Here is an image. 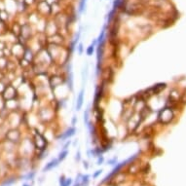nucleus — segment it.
Here are the masks:
<instances>
[{
  "label": "nucleus",
  "instance_id": "9d476101",
  "mask_svg": "<svg viewBox=\"0 0 186 186\" xmlns=\"http://www.w3.org/2000/svg\"><path fill=\"white\" fill-rule=\"evenodd\" d=\"M101 172H102L101 170H100V171H97V172H96V173L94 174V177H98V176H99V175H100V174L101 173Z\"/></svg>",
  "mask_w": 186,
  "mask_h": 186
},
{
  "label": "nucleus",
  "instance_id": "f3484780",
  "mask_svg": "<svg viewBox=\"0 0 186 186\" xmlns=\"http://www.w3.org/2000/svg\"><path fill=\"white\" fill-rule=\"evenodd\" d=\"M76 159H77V160H80V153H79V152H78V154L76 155Z\"/></svg>",
  "mask_w": 186,
  "mask_h": 186
},
{
  "label": "nucleus",
  "instance_id": "423d86ee",
  "mask_svg": "<svg viewBox=\"0 0 186 186\" xmlns=\"http://www.w3.org/2000/svg\"><path fill=\"white\" fill-rule=\"evenodd\" d=\"M67 154H68V151H67V150H63V151H62V152H61V153L59 154V157H58V160H59V162H60V161H62V160L64 159V158L66 157V155H67Z\"/></svg>",
  "mask_w": 186,
  "mask_h": 186
},
{
  "label": "nucleus",
  "instance_id": "ddd939ff",
  "mask_svg": "<svg viewBox=\"0 0 186 186\" xmlns=\"http://www.w3.org/2000/svg\"><path fill=\"white\" fill-rule=\"evenodd\" d=\"M82 53H83V45H82V44H80L79 45V54L81 55Z\"/></svg>",
  "mask_w": 186,
  "mask_h": 186
},
{
  "label": "nucleus",
  "instance_id": "9b49d317",
  "mask_svg": "<svg viewBox=\"0 0 186 186\" xmlns=\"http://www.w3.org/2000/svg\"><path fill=\"white\" fill-rule=\"evenodd\" d=\"M84 120H85V122L88 124L89 122H88V112H86L85 114H84Z\"/></svg>",
  "mask_w": 186,
  "mask_h": 186
},
{
  "label": "nucleus",
  "instance_id": "dca6fc26",
  "mask_svg": "<svg viewBox=\"0 0 186 186\" xmlns=\"http://www.w3.org/2000/svg\"><path fill=\"white\" fill-rule=\"evenodd\" d=\"M84 167H85L86 169H88V163H87V162H84Z\"/></svg>",
  "mask_w": 186,
  "mask_h": 186
},
{
  "label": "nucleus",
  "instance_id": "6e6552de",
  "mask_svg": "<svg viewBox=\"0 0 186 186\" xmlns=\"http://www.w3.org/2000/svg\"><path fill=\"white\" fill-rule=\"evenodd\" d=\"M71 182H72L71 178H67V179H65V181H64V183H63V185L62 186H70Z\"/></svg>",
  "mask_w": 186,
  "mask_h": 186
},
{
  "label": "nucleus",
  "instance_id": "20e7f679",
  "mask_svg": "<svg viewBox=\"0 0 186 186\" xmlns=\"http://www.w3.org/2000/svg\"><path fill=\"white\" fill-rule=\"evenodd\" d=\"M51 81H54V86H53L54 88L59 86V85L62 83V79H61L60 77H57V76H54L53 78L51 79Z\"/></svg>",
  "mask_w": 186,
  "mask_h": 186
},
{
  "label": "nucleus",
  "instance_id": "39448f33",
  "mask_svg": "<svg viewBox=\"0 0 186 186\" xmlns=\"http://www.w3.org/2000/svg\"><path fill=\"white\" fill-rule=\"evenodd\" d=\"M75 129L74 128H70L69 130H67V132L65 133V134H64V136H63V138H67V137H69V136H72L74 133H75Z\"/></svg>",
  "mask_w": 186,
  "mask_h": 186
},
{
  "label": "nucleus",
  "instance_id": "f8f14e48",
  "mask_svg": "<svg viewBox=\"0 0 186 186\" xmlns=\"http://www.w3.org/2000/svg\"><path fill=\"white\" fill-rule=\"evenodd\" d=\"M116 161H117V159L116 158H114L113 160H110V161H108V164H111V165H114L115 163H116Z\"/></svg>",
  "mask_w": 186,
  "mask_h": 186
},
{
  "label": "nucleus",
  "instance_id": "4468645a",
  "mask_svg": "<svg viewBox=\"0 0 186 186\" xmlns=\"http://www.w3.org/2000/svg\"><path fill=\"white\" fill-rule=\"evenodd\" d=\"M102 162H103V157L101 156V157H100V158L99 159V161H98V165H100V164H101Z\"/></svg>",
  "mask_w": 186,
  "mask_h": 186
},
{
  "label": "nucleus",
  "instance_id": "f03ea898",
  "mask_svg": "<svg viewBox=\"0 0 186 186\" xmlns=\"http://www.w3.org/2000/svg\"><path fill=\"white\" fill-rule=\"evenodd\" d=\"M58 163H59V160L58 159H54L52 160L51 162H49L46 166H45V168L43 169V172H48V171H50V170H52L53 168H55V167H57V165H58Z\"/></svg>",
  "mask_w": 186,
  "mask_h": 186
},
{
  "label": "nucleus",
  "instance_id": "0eeeda50",
  "mask_svg": "<svg viewBox=\"0 0 186 186\" xmlns=\"http://www.w3.org/2000/svg\"><path fill=\"white\" fill-rule=\"evenodd\" d=\"M94 47H95V45H91V46L87 49V55H88V56L93 55V52H94Z\"/></svg>",
  "mask_w": 186,
  "mask_h": 186
},
{
  "label": "nucleus",
  "instance_id": "f257e3e1",
  "mask_svg": "<svg viewBox=\"0 0 186 186\" xmlns=\"http://www.w3.org/2000/svg\"><path fill=\"white\" fill-rule=\"evenodd\" d=\"M173 118V113L171 108H164L160 111L159 113V120L163 124H169Z\"/></svg>",
  "mask_w": 186,
  "mask_h": 186
},
{
  "label": "nucleus",
  "instance_id": "1a4fd4ad",
  "mask_svg": "<svg viewBox=\"0 0 186 186\" xmlns=\"http://www.w3.org/2000/svg\"><path fill=\"white\" fill-rule=\"evenodd\" d=\"M64 181H65V178H64V176H60V178H59V184H60V186L63 185Z\"/></svg>",
  "mask_w": 186,
  "mask_h": 186
},
{
  "label": "nucleus",
  "instance_id": "2eb2a0df",
  "mask_svg": "<svg viewBox=\"0 0 186 186\" xmlns=\"http://www.w3.org/2000/svg\"><path fill=\"white\" fill-rule=\"evenodd\" d=\"M75 122H76V117H73V119H72V125H74Z\"/></svg>",
  "mask_w": 186,
  "mask_h": 186
},
{
  "label": "nucleus",
  "instance_id": "a211bd4d",
  "mask_svg": "<svg viewBox=\"0 0 186 186\" xmlns=\"http://www.w3.org/2000/svg\"><path fill=\"white\" fill-rule=\"evenodd\" d=\"M23 186H30V185H29V184H27V183H26V184H24Z\"/></svg>",
  "mask_w": 186,
  "mask_h": 186
},
{
  "label": "nucleus",
  "instance_id": "7ed1b4c3",
  "mask_svg": "<svg viewBox=\"0 0 186 186\" xmlns=\"http://www.w3.org/2000/svg\"><path fill=\"white\" fill-rule=\"evenodd\" d=\"M83 99H84V90L82 89L81 92H80L79 96H78V99H77V105H76V109L80 110L82 104H83Z\"/></svg>",
  "mask_w": 186,
  "mask_h": 186
}]
</instances>
